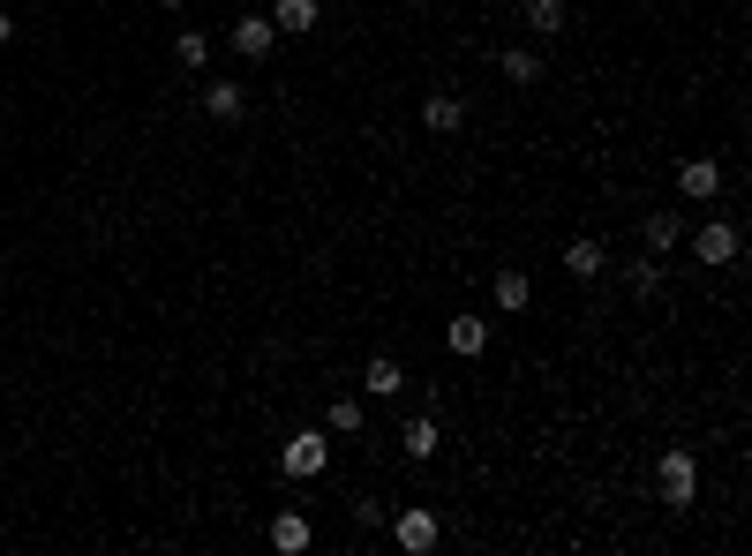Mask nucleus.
<instances>
[{
    "instance_id": "20e7f679",
    "label": "nucleus",
    "mask_w": 752,
    "mask_h": 556,
    "mask_svg": "<svg viewBox=\"0 0 752 556\" xmlns=\"http://www.w3.org/2000/svg\"><path fill=\"white\" fill-rule=\"evenodd\" d=\"M738 249H745V241H738V226H730V218H708V226L692 233V257L708 263V271H730V263H738Z\"/></svg>"
},
{
    "instance_id": "f3484780",
    "label": "nucleus",
    "mask_w": 752,
    "mask_h": 556,
    "mask_svg": "<svg viewBox=\"0 0 752 556\" xmlns=\"http://www.w3.org/2000/svg\"><path fill=\"white\" fill-rule=\"evenodd\" d=\"M527 31L535 39H557L565 31V0H527Z\"/></svg>"
},
{
    "instance_id": "2eb2a0df",
    "label": "nucleus",
    "mask_w": 752,
    "mask_h": 556,
    "mask_svg": "<svg viewBox=\"0 0 752 556\" xmlns=\"http://www.w3.org/2000/svg\"><path fill=\"white\" fill-rule=\"evenodd\" d=\"M640 241H647V257H669V249L685 241V226H677V211H655L647 226H640Z\"/></svg>"
},
{
    "instance_id": "aec40b11",
    "label": "nucleus",
    "mask_w": 752,
    "mask_h": 556,
    "mask_svg": "<svg viewBox=\"0 0 752 556\" xmlns=\"http://www.w3.org/2000/svg\"><path fill=\"white\" fill-rule=\"evenodd\" d=\"M504 76H512V84H542V61H535L527 45H512V53H504Z\"/></svg>"
},
{
    "instance_id": "b1692460",
    "label": "nucleus",
    "mask_w": 752,
    "mask_h": 556,
    "mask_svg": "<svg viewBox=\"0 0 752 556\" xmlns=\"http://www.w3.org/2000/svg\"><path fill=\"white\" fill-rule=\"evenodd\" d=\"M407 8H421V0H407Z\"/></svg>"
},
{
    "instance_id": "4468645a",
    "label": "nucleus",
    "mask_w": 752,
    "mask_h": 556,
    "mask_svg": "<svg viewBox=\"0 0 752 556\" xmlns=\"http://www.w3.org/2000/svg\"><path fill=\"white\" fill-rule=\"evenodd\" d=\"M602 263H610V257H602V241H594V233H580V241L565 249V271H572L580 286H587V279H602Z\"/></svg>"
},
{
    "instance_id": "6e6552de",
    "label": "nucleus",
    "mask_w": 752,
    "mask_h": 556,
    "mask_svg": "<svg viewBox=\"0 0 752 556\" xmlns=\"http://www.w3.org/2000/svg\"><path fill=\"white\" fill-rule=\"evenodd\" d=\"M271 23H279L287 39H309V31L324 23V8H316V0H271Z\"/></svg>"
},
{
    "instance_id": "f8f14e48",
    "label": "nucleus",
    "mask_w": 752,
    "mask_h": 556,
    "mask_svg": "<svg viewBox=\"0 0 752 556\" xmlns=\"http://www.w3.org/2000/svg\"><path fill=\"white\" fill-rule=\"evenodd\" d=\"M444 346H452L460 361H474V353L490 346V324H482V316H452V324H444Z\"/></svg>"
},
{
    "instance_id": "f257e3e1",
    "label": "nucleus",
    "mask_w": 752,
    "mask_h": 556,
    "mask_svg": "<svg viewBox=\"0 0 752 556\" xmlns=\"http://www.w3.org/2000/svg\"><path fill=\"white\" fill-rule=\"evenodd\" d=\"M655 489H663V504H677V512L700 497V467H692V451H685V444H669L663 459H655Z\"/></svg>"
},
{
    "instance_id": "9b49d317",
    "label": "nucleus",
    "mask_w": 752,
    "mask_h": 556,
    "mask_svg": "<svg viewBox=\"0 0 752 556\" xmlns=\"http://www.w3.org/2000/svg\"><path fill=\"white\" fill-rule=\"evenodd\" d=\"M324 428H332V436H362V428H369V406H362L354 391H339L332 406H324Z\"/></svg>"
},
{
    "instance_id": "39448f33",
    "label": "nucleus",
    "mask_w": 752,
    "mask_h": 556,
    "mask_svg": "<svg viewBox=\"0 0 752 556\" xmlns=\"http://www.w3.org/2000/svg\"><path fill=\"white\" fill-rule=\"evenodd\" d=\"M226 45H234L241 61H271V45H279V23H271V15H234V23H226Z\"/></svg>"
},
{
    "instance_id": "4be33fe9",
    "label": "nucleus",
    "mask_w": 752,
    "mask_h": 556,
    "mask_svg": "<svg viewBox=\"0 0 752 556\" xmlns=\"http://www.w3.org/2000/svg\"><path fill=\"white\" fill-rule=\"evenodd\" d=\"M8 39H15V15H0V45H8Z\"/></svg>"
},
{
    "instance_id": "5701e85b",
    "label": "nucleus",
    "mask_w": 752,
    "mask_h": 556,
    "mask_svg": "<svg viewBox=\"0 0 752 556\" xmlns=\"http://www.w3.org/2000/svg\"><path fill=\"white\" fill-rule=\"evenodd\" d=\"M159 8H189V0H159Z\"/></svg>"
},
{
    "instance_id": "1a4fd4ad",
    "label": "nucleus",
    "mask_w": 752,
    "mask_h": 556,
    "mask_svg": "<svg viewBox=\"0 0 752 556\" xmlns=\"http://www.w3.org/2000/svg\"><path fill=\"white\" fill-rule=\"evenodd\" d=\"M490 294H497V308H504V316H519V308L535 301V279H527L519 263H504V271H497V286H490Z\"/></svg>"
},
{
    "instance_id": "423d86ee",
    "label": "nucleus",
    "mask_w": 752,
    "mask_h": 556,
    "mask_svg": "<svg viewBox=\"0 0 752 556\" xmlns=\"http://www.w3.org/2000/svg\"><path fill=\"white\" fill-rule=\"evenodd\" d=\"M677 196H685V204H715V196H722V166H715V159H685V166H677Z\"/></svg>"
},
{
    "instance_id": "f03ea898",
    "label": "nucleus",
    "mask_w": 752,
    "mask_h": 556,
    "mask_svg": "<svg viewBox=\"0 0 752 556\" xmlns=\"http://www.w3.org/2000/svg\"><path fill=\"white\" fill-rule=\"evenodd\" d=\"M384 526H391V542H399L407 556H429L437 542H444V519L429 512V504H407V512H391Z\"/></svg>"
},
{
    "instance_id": "ddd939ff",
    "label": "nucleus",
    "mask_w": 752,
    "mask_h": 556,
    "mask_svg": "<svg viewBox=\"0 0 752 556\" xmlns=\"http://www.w3.org/2000/svg\"><path fill=\"white\" fill-rule=\"evenodd\" d=\"M309 542H316V534H309V519H301V512H279V519H271V549H279V556H301Z\"/></svg>"
},
{
    "instance_id": "6ab92c4d",
    "label": "nucleus",
    "mask_w": 752,
    "mask_h": 556,
    "mask_svg": "<svg viewBox=\"0 0 752 556\" xmlns=\"http://www.w3.org/2000/svg\"><path fill=\"white\" fill-rule=\"evenodd\" d=\"M625 286H632L640 301H647V294H663V257H640V263L625 271Z\"/></svg>"
},
{
    "instance_id": "a211bd4d",
    "label": "nucleus",
    "mask_w": 752,
    "mask_h": 556,
    "mask_svg": "<svg viewBox=\"0 0 752 556\" xmlns=\"http://www.w3.org/2000/svg\"><path fill=\"white\" fill-rule=\"evenodd\" d=\"M204 113H211V121H241V84H211L204 90Z\"/></svg>"
},
{
    "instance_id": "0eeeda50",
    "label": "nucleus",
    "mask_w": 752,
    "mask_h": 556,
    "mask_svg": "<svg viewBox=\"0 0 752 556\" xmlns=\"http://www.w3.org/2000/svg\"><path fill=\"white\" fill-rule=\"evenodd\" d=\"M421 121H429V135H460L466 129V98L460 90H437V98L421 106Z\"/></svg>"
},
{
    "instance_id": "dca6fc26",
    "label": "nucleus",
    "mask_w": 752,
    "mask_h": 556,
    "mask_svg": "<svg viewBox=\"0 0 752 556\" xmlns=\"http://www.w3.org/2000/svg\"><path fill=\"white\" fill-rule=\"evenodd\" d=\"M399 444H407V459H437V444H444V436H437V422H429V414H415Z\"/></svg>"
},
{
    "instance_id": "412c9836",
    "label": "nucleus",
    "mask_w": 752,
    "mask_h": 556,
    "mask_svg": "<svg viewBox=\"0 0 752 556\" xmlns=\"http://www.w3.org/2000/svg\"><path fill=\"white\" fill-rule=\"evenodd\" d=\"M173 61H181V68H204V61H211V39H204V31H181V39H173Z\"/></svg>"
},
{
    "instance_id": "7ed1b4c3",
    "label": "nucleus",
    "mask_w": 752,
    "mask_h": 556,
    "mask_svg": "<svg viewBox=\"0 0 752 556\" xmlns=\"http://www.w3.org/2000/svg\"><path fill=\"white\" fill-rule=\"evenodd\" d=\"M324 467H332V436H324V428L287 436V481H316Z\"/></svg>"
},
{
    "instance_id": "9d476101",
    "label": "nucleus",
    "mask_w": 752,
    "mask_h": 556,
    "mask_svg": "<svg viewBox=\"0 0 752 556\" xmlns=\"http://www.w3.org/2000/svg\"><path fill=\"white\" fill-rule=\"evenodd\" d=\"M362 391H369V399H399V391H407V369H399L391 353H376L369 369H362Z\"/></svg>"
}]
</instances>
